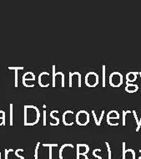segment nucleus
<instances>
[{"mask_svg":"<svg viewBox=\"0 0 141 159\" xmlns=\"http://www.w3.org/2000/svg\"><path fill=\"white\" fill-rule=\"evenodd\" d=\"M139 153H141V149H139ZM139 159H141V156L139 157Z\"/></svg>","mask_w":141,"mask_h":159,"instance_id":"34","label":"nucleus"},{"mask_svg":"<svg viewBox=\"0 0 141 159\" xmlns=\"http://www.w3.org/2000/svg\"><path fill=\"white\" fill-rule=\"evenodd\" d=\"M89 121H90L89 114L86 111L81 110L76 113V123L79 126L81 127L87 126L89 123Z\"/></svg>","mask_w":141,"mask_h":159,"instance_id":"5","label":"nucleus"},{"mask_svg":"<svg viewBox=\"0 0 141 159\" xmlns=\"http://www.w3.org/2000/svg\"><path fill=\"white\" fill-rule=\"evenodd\" d=\"M5 125V112L3 111H0V126Z\"/></svg>","mask_w":141,"mask_h":159,"instance_id":"18","label":"nucleus"},{"mask_svg":"<svg viewBox=\"0 0 141 159\" xmlns=\"http://www.w3.org/2000/svg\"><path fill=\"white\" fill-rule=\"evenodd\" d=\"M23 125L24 126H34L39 122L40 111L38 108L33 105H25L23 107Z\"/></svg>","mask_w":141,"mask_h":159,"instance_id":"1","label":"nucleus"},{"mask_svg":"<svg viewBox=\"0 0 141 159\" xmlns=\"http://www.w3.org/2000/svg\"><path fill=\"white\" fill-rule=\"evenodd\" d=\"M43 146L44 148H49V159H52V148H57L58 144L54 143V144H48V143H43Z\"/></svg>","mask_w":141,"mask_h":159,"instance_id":"17","label":"nucleus"},{"mask_svg":"<svg viewBox=\"0 0 141 159\" xmlns=\"http://www.w3.org/2000/svg\"><path fill=\"white\" fill-rule=\"evenodd\" d=\"M139 89L138 85L132 84V83H126L125 86V91L128 93H135Z\"/></svg>","mask_w":141,"mask_h":159,"instance_id":"15","label":"nucleus"},{"mask_svg":"<svg viewBox=\"0 0 141 159\" xmlns=\"http://www.w3.org/2000/svg\"><path fill=\"white\" fill-rule=\"evenodd\" d=\"M89 147L87 144L79 143L76 146V159H80V156L85 157V159H89L87 154L89 153Z\"/></svg>","mask_w":141,"mask_h":159,"instance_id":"8","label":"nucleus"},{"mask_svg":"<svg viewBox=\"0 0 141 159\" xmlns=\"http://www.w3.org/2000/svg\"><path fill=\"white\" fill-rule=\"evenodd\" d=\"M43 125L45 127L46 126V115H47V111L45 110L43 111Z\"/></svg>","mask_w":141,"mask_h":159,"instance_id":"29","label":"nucleus"},{"mask_svg":"<svg viewBox=\"0 0 141 159\" xmlns=\"http://www.w3.org/2000/svg\"><path fill=\"white\" fill-rule=\"evenodd\" d=\"M104 111H102L100 114V117H99V119L98 127H99V126L101 125V122H102V120H103V118H104Z\"/></svg>","mask_w":141,"mask_h":159,"instance_id":"25","label":"nucleus"},{"mask_svg":"<svg viewBox=\"0 0 141 159\" xmlns=\"http://www.w3.org/2000/svg\"><path fill=\"white\" fill-rule=\"evenodd\" d=\"M58 113V111L54 110L50 112V117H51V122H50V126L55 127V126H58L59 125V118H58L57 116H55L56 114Z\"/></svg>","mask_w":141,"mask_h":159,"instance_id":"13","label":"nucleus"},{"mask_svg":"<svg viewBox=\"0 0 141 159\" xmlns=\"http://www.w3.org/2000/svg\"><path fill=\"white\" fill-rule=\"evenodd\" d=\"M62 122L64 126H73L76 122V114L70 110L64 111L62 116Z\"/></svg>","mask_w":141,"mask_h":159,"instance_id":"6","label":"nucleus"},{"mask_svg":"<svg viewBox=\"0 0 141 159\" xmlns=\"http://www.w3.org/2000/svg\"><path fill=\"white\" fill-rule=\"evenodd\" d=\"M102 72H103V85H102V86L105 87V65H103V67H102Z\"/></svg>","mask_w":141,"mask_h":159,"instance_id":"24","label":"nucleus"},{"mask_svg":"<svg viewBox=\"0 0 141 159\" xmlns=\"http://www.w3.org/2000/svg\"><path fill=\"white\" fill-rule=\"evenodd\" d=\"M92 115L94 116V120H95V125L96 126H98V118H97V116H96V114H95V111H92Z\"/></svg>","mask_w":141,"mask_h":159,"instance_id":"26","label":"nucleus"},{"mask_svg":"<svg viewBox=\"0 0 141 159\" xmlns=\"http://www.w3.org/2000/svg\"><path fill=\"white\" fill-rule=\"evenodd\" d=\"M122 159H136L135 158V152L133 149H127L125 151L124 156L122 157Z\"/></svg>","mask_w":141,"mask_h":159,"instance_id":"16","label":"nucleus"},{"mask_svg":"<svg viewBox=\"0 0 141 159\" xmlns=\"http://www.w3.org/2000/svg\"><path fill=\"white\" fill-rule=\"evenodd\" d=\"M15 87H18V70H15Z\"/></svg>","mask_w":141,"mask_h":159,"instance_id":"32","label":"nucleus"},{"mask_svg":"<svg viewBox=\"0 0 141 159\" xmlns=\"http://www.w3.org/2000/svg\"><path fill=\"white\" fill-rule=\"evenodd\" d=\"M18 153H19V149H17V150H15V151H14L15 156L17 157L18 158H19V159H24V157H23V156H21V155H19V154H18Z\"/></svg>","mask_w":141,"mask_h":159,"instance_id":"27","label":"nucleus"},{"mask_svg":"<svg viewBox=\"0 0 141 159\" xmlns=\"http://www.w3.org/2000/svg\"><path fill=\"white\" fill-rule=\"evenodd\" d=\"M99 150H100V149H95V150L92 152V156L94 157L95 159H102V157L97 154V152H99Z\"/></svg>","mask_w":141,"mask_h":159,"instance_id":"23","label":"nucleus"},{"mask_svg":"<svg viewBox=\"0 0 141 159\" xmlns=\"http://www.w3.org/2000/svg\"><path fill=\"white\" fill-rule=\"evenodd\" d=\"M139 75V71H130L126 75V83H133L137 80V75Z\"/></svg>","mask_w":141,"mask_h":159,"instance_id":"14","label":"nucleus"},{"mask_svg":"<svg viewBox=\"0 0 141 159\" xmlns=\"http://www.w3.org/2000/svg\"><path fill=\"white\" fill-rule=\"evenodd\" d=\"M24 69L23 66L22 67H9V69H14V70H23Z\"/></svg>","mask_w":141,"mask_h":159,"instance_id":"30","label":"nucleus"},{"mask_svg":"<svg viewBox=\"0 0 141 159\" xmlns=\"http://www.w3.org/2000/svg\"><path fill=\"white\" fill-rule=\"evenodd\" d=\"M10 122H9V125L10 126H13V114H14V106H13V104H10Z\"/></svg>","mask_w":141,"mask_h":159,"instance_id":"22","label":"nucleus"},{"mask_svg":"<svg viewBox=\"0 0 141 159\" xmlns=\"http://www.w3.org/2000/svg\"><path fill=\"white\" fill-rule=\"evenodd\" d=\"M39 146H40V142H38L35 147L34 150V159H38V148H39Z\"/></svg>","mask_w":141,"mask_h":159,"instance_id":"21","label":"nucleus"},{"mask_svg":"<svg viewBox=\"0 0 141 159\" xmlns=\"http://www.w3.org/2000/svg\"><path fill=\"white\" fill-rule=\"evenodd\" d=\"M105 145H106L107 149H108V159H112V151H111V148H110V143L106 142Z\"/></svg>","mask_w":141,"mask_h":159,"instance_id":"19","label":"nucleus"},{"mask_svg":"<svg viewBox=\"0 0 141 159\" xmlns=\"http://www.w3.org/2000/svg\"><path fill=\"white\" fill-rule=\"evenodd\" d=\"M131 112H132L131 111H123V118H122V124H123V126H125V116H126V115Z\"/></svg>","mask_w":141,"mask_h":159,"instance_id":"20","label":"nucleus"},{"mask_svg":"<svg viewBox=\"0 0 141 159\" xmlns=\"http://www.w3.org/2000/svg\"><path fill=\"white\" fill-rule=\"evenodd\" d=\"M58 76L61 77V86L62 88H63L65 86V75L61 71L56 72V66L54 65L52 66V86L54 88L56 86V77Z\"/></svg>","mask_w":141,"mask_h":159,"instance_id":"9","label":"nucleus"},{"mask_svg":"<svg viewBox=\"0 0 141 159\" xmlns=\"http://www.w3.org/2000/svg\"><path fill=\"white\" fill-rule=\"evenodd\" d=\"M69 86L70 88H72V84H73V81L75 80V78L77 79V84H78V87L79 88H80L82 86V85H81V81H82V78H81V74L78 71H75V72H69Z\"/></svg>","mask_w":141,"mask_h":159,"instance_id":"12","label":"nucleus"},{"mask_svg":"<svg viewBox=\"0 0 141 159\" xmlns=\"http://www.w3.org/2000/svg\"><path fill=\"white\" fill-rule=\"evenodd\" d=\"M36 80L34 73L32 71H28L24 73L22 77V83L25 87H34V81Z\"/></svg>","mask_w":141,"mask_h":159,"instance_id":"7","label":"nucleus"},{"mask_svg":"<svg viewBox=\"0 0 141 159\" xmlns=\"http://www.w3.org/2000/svg\"><path fill=\"white\" fill-rule=\"evenodd\" d=\"M49 72L43 71L40 73L38 75V85L39 86L45 88V87H49L50 85V81H49Z\"/></svg>","mask_w":141,"mask_h":159,"instance_id":"11","label":"nucleus"},{"mask_svg":"<svg viewBox=\"0 0 141 159\" xmlns=\"http://www.w3.org/2000/svg\"><path fill=\"white\" fill-rule=\"evenodd\" d=\"M141 127V116H140V119H139V124L137 125V128H136V132H139V129H140Z\"/></svg>","mask_w":141,"mask_h":159,"instance_id":"33","label":"nucleus"},{"mask_svg":"<svg viewBox=\"0 0 141 159\" xmlns=\"http://www.w3.org/2000/svg\"><path fill=\"white\" fill-rule=\"evenodd\" d=\"M109 82L110 85L112 87L117 88V87H120L124 82V78L121 73L119 71H115L110 74V78H109Z\"/></svg>","mask_w":141,"mask_h":159,"instance_id":"4","label":"nucleus"},{"mask_svg":"<svg viewBox=\"0 0 141 159\" xmlns=\"http://www.w3.org/2000/svg\"><path fill=\"white\" fill-rule=\"evenodd\" d=\"M139 75L140 76V79H141V71H139Z\"/></svg>","mask_w":141,"mask_h":159,"instance_id":"35","label":"nucleus"},{"mask_svg":"<svg viewBox=\"0 0 141 159\" xmlns=\"http://www.w3.org/2000/svg\"><path fill=\"white\" fill-rule=\"evenodd\" d=\"M75 146L66 143L61 146L58 153L59 159H75Z\"/></svg>","mask_w":141,"mask_h":159,"instance_id":"2","label":"nucleus"},{"mask_svg":"<svg viewBox=\"0 0 141 159\" xmlns=\"http://www.w3.org/2000/svg\"><path fill=\"white\" fill-rule=\"evenodd\" d=\"M4 152H5V158L4 159H9V153H10V152H14V150L13 149H9V150H8V149H4Z\"/></svg>","mask_w":141,"mask_h":159,"instance_id":"28","label":"nucleus"},{"mask_svg":"<svg viewBox=\"0 0 141 159\" xmlns=\"http://www.w3.org/2000/svg\"><path fill=\"white\" fill-rule=\"evenodd\" d=\"M132 113L134 114V116H135V119L136 121V123H137V125L139 124V119H138V116H137V114H136V111H132Z\"/></svg>","mask_w":141,"mask_h":159,"instance_id":"31","label":"nucleus"},{"mask_svg":"<svg viewBox=\"0 0 141 159\" xmlns=\"http://www.w3.org/2000/svg\"><path fill=\"white\" fill-rule=\"evenodd\" d=\"M0 159H2V153H1V152H0Z\"/></svg>","mask_w":141,"mask_h":159,"instance_id":"36","label":"nucleus"},{"mask_svg":"<svg viewBox=\"0 0 141 159\" xmlns=\"http://www.w3.org/2000/svg\"><path fill=\"white\" fill-rule=\"evenodd\" d=\"M119 113L115 110L110 111L108 112L106 116L107 118V123L110 125V126H119V122H114L115 120H119Z\"/></svg>","mask_w":141,"mask_h":159,"instance_id":"10","label":"nucleus"},{"mask_svg":"<svg viewBox=\"0 0 141 159\" xmlns=\"http://www.w3.org/2000/svg\"><path fill=\"white\" fill-rule=\"evenodd\" d=\"M86 86L94 88L96 87L99 83V75L95 71H89L85 75V80H84Z\"/></svg>","mask_w":141,"mask_h":159,"instance_id":"3","label":"nucleus"}]
</instances>
